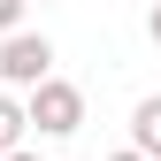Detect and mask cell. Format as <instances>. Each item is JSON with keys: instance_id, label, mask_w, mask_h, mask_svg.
<instances>
[{"instance_id": "6da1fadb", "label": "cell", "mask_w": 161, "mask_h": 161, "mask_svg": "<svg viewBox=\"0 0 161 161\" xmlns=\"http://www.w3.org/2000/svg\"><path fill=\"white\" fill-rule=\"evenodd\" d=\"M23 108H31V130L38 138H77V130H85V92H77L69 77H46Z\"/></svg>"}, {"instance_id": "7a4b0ae2", "label": "cell", "mask_w": 161, "mask_h": 161, "mask_svg": "<svg viewBox=\"0 0 161 161\" xmlns=\"http://www.w3.org/2000/svg\"><path fill=\"white\" fill-rule=\"evenodd\" d=\"M54 77V38H38V31H15V38H0V85H15V92H38Z\"/></svg>"}, {"instance_id": "3957f363", "label": "cell", "mask_w": 161, "mask_h": 161, "mask_svg": "<svg viewBox=\"0 0 161 161\" xmlns=\"http://www.w3.org/2000/svg\"><path fill=\"white\" fill-rule=\"evenodd\" d=\"M130 146L146 153V161H161V92H153V100H138V108H130Z\"/></svg>"}, {"instance_id": "277c9868", "label": "cell", "mask_w": 161, "mask_h": 161, "mask_svg": "<svg viewBox=\"0 0 161 161\" xmlns=\"http://www.w3.org/2000/svg\"><path fill=\"white\" fill-rule=\"evenodd\" d=\"M23 130H31V108L0 92V161H8V153H23Z\"/></svg>"}, {"instance_id": "5b68a950", "label": "cell", "mask_w": 161, "mask_h": 161, "mask_svg": "<svg viewBox=\"0 0 161 161\" xmlns=\"http://www.w3.org/2000/svg\"><path fill=\"white\" fill-rule=\"evenodd\" d=\"M23 8H31V0H0V38H15V31H23Z\"/></svg>"}, {"instance_id": "8992f818", "label": "cell", "mask_w": 161, "mask_h": 161, "mask_svg": "<svg viewBox=\"0 0 161 161\" xmlns=\"http://www.w3.org/2000/svg\"><path fill=\"white\" fill-rule=\"evenodd\" d=\"M146 38H153V46H161V0H153V8H146Z\"/></svg>"}, {"instance_id": "52a82bcc", "label": "cell", "mask_w": 161, "mask_h": 161, "mask_svg": "<svg viewBox=\"0 0 161 161\" xmlns=\"http://www.w3.org/2000/svg\"><path fill=\"white\" fill-rule=\"evenodd\" d=\"M108 161H146V153H138V146H123V153H108Z\"/></svg>"}, {"instance_id": "ba28073f", "label": "cell", "mask_w": 161, "mask_h": 161, "mask_svg": "<svg viewBox=\"0 0 161 161\" xmlns=\"http://www.w3.org/2000/svg\"><path fill=\"white\" fill-rule=\"evenodd\" d=\"M8 161H38V153H31V146H23V153H8Z\"/></svg>"}, {"instance_id": "9c48e42d", "label": "cell", "mask_w": 161, "mask_h": 161, "mask_svg": "<svg viewBox=\"0 0 161 161\" xmlns=\"http://www.w3.org/2000/svg\"><path fill=\"white\" fill-rule=\"evenodd\" d=\"M146 8H153V0H146Z\"/></svg>"}]
</instances>
